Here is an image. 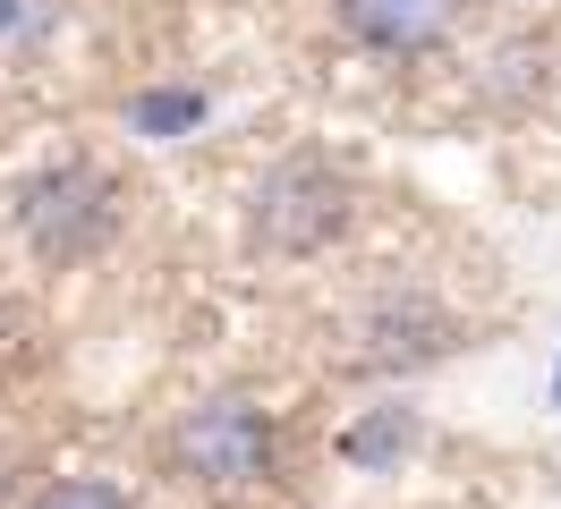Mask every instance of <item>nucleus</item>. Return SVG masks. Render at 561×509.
<instances>
[{"mask_svg":"<svg viewBox=\"0 0 561 509\" xmlns=\"http://www.w3.org/2000/svg\"><path fill=\"white\" fill-rule=\"evenodd\" d=\"M162 467L196 493H221V501L264 493L280 475V425L247 391H213V400L179 407V425L162 433Z\"/></svg>","mask_w":561,"mask_h":509,"instance_id":"nucleus-1","label":"nucleus"},{"mask_svg":"<svg viewBox=\"0 0 561 509\" xmlns=\"http://www.w3.org/2000/svg\"><path fill=\"white\" fill-rule=\"evenodd\" d=\"M18 238L35 246L43 264H85L103 255L111 230H119V187H111L94 162H51L18 187Z\"/></svg>","mask_w":561,"mask_h":509,"instance_id":"nucleus-2","label":"nucleus"},{"mask_svg":"<svg viewBox=\"0 0 561 509\" xmlns=\"http://www.w3.org/2000/svg\"><path fill=\"white\" fill-rule=\"evenodd\" d=\"M350 221V178L323 153H289L255 178V246L273 255H316L323 238H341Z\"/></svg>","mask_w":561,"mask_h":509,"instance_id":"nucleus-3","label":"nucleus"},{"mask_svg":"<svg viewBox=\"0 0 561 509\" xmlns=\"http://www.w3.org/2000/svg\"><path fill=\"white\" fill-rule=\"evenodd\" d=\"M332 18L350 43H366L375 60H425L443 51L459 26V0H332Z\"/></svg>","mask_w":561,"mask_h":509,"instance_id":"nucleus-4","label":"nucleus"},{"mask_svg":"<svg viewBox=\"0 0 561 509\" xmlns=\"http://www.w3.org/2000/svg\"><path fill=\"white\" fill-rule=\"evenodd\" d=\"M26 509H128L119 484H94V475H60V484H43Z\"/></svg>","mask_w":561,"mask_h":509,"instance_id":"nucleus-5","label":"nucleus"},{"mask_svg":"<svg viewBox=\"0 0 561 509\" xmlns=\"http://www.w3.org/2000/svg\"><path fill=\"white\" fill-rule=\"evenodd\" d=\"M196 119H205V94H145L137 102L145 136H179V128H196Z\"/></svg>","mask_w":561,"mask_h":509,"instance_id":"nucleus-6","label":"nucleus"},{"mask_svg":"<svg viewBox=\"0 0 561 509\" xmlns=\"http://www.w3.org/2000/svg\"><path fill=\"white\" fill-rule=\"evenodd\" d=\"M9 26H18V0H0V34H9Z\"/></svg>","mask_w":561,"mask_h":509,"instance_id":"nucleus-7","label":"nucleus"},{"mask_svg":"<svg viewBox=\"0 0 561 509\" xmlns=\"http://www.w3.org/2000/svg\"><path fill=\"white\" fill-rule=\"evenodd\" d=\"M553 400H561V366H553Z\"/></svg>","mask_w":561,"mask_h":509,"instance_id":"nucleus-8","label":"nucleus"}]
</instances>
